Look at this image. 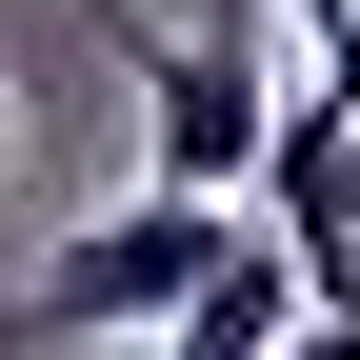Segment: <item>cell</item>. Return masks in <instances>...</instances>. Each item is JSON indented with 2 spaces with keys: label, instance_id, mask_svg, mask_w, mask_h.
<instances>
[{
  "label": "cell",
  "instance_id": "obj_1",
  "mask_svg": "<svg viewBox=\"0 0 360 360\" xmlns=\"http://www.w3.org/2000/svg\"><path fill=\"white\" fill-rule=\"evenodd\" d=\"M220 260H240V220H220V200H160V180H141L120 220H80V240L40 260L20 300H0V340H160L180 300L220 281Z\"/></svg>",
  "mask_w": 360,
  "mask_h": 360
},
{
  "label": "cell",
  "instance_id": "obj_5",
  "mask_svg": "<svg viewBox=\"0 0 360 360\" xmlns=\"http://www.w3.org/2000/svg\"><path fill=\"white\" fill-rule=\"evenodd\" d=\"M281 360H360V300H321V321H300V340H281Z\"/></svg>",
  "mask_w": 360,
  "mask_h": 360
},
{
  "label": "cell",
  "instance_id": "obj_6",
  "mask_svg": "<svg viewBox=\"0 0 360 360\" xmlns=\"http://www.w3.org/2000/svg\"><path fill=\"white\" fill-rule=\"evenodd\" d=\"M340 220H360V180H340Z\"/></svg>",
  "mask_w": 360,
  "mask_h": 360
},
{
  "label": "cell",
  "instance_id": "obj_2",
  "mask_svg": "<svg viewBox=\"0 0 360 360\" xmlns=\"http://www.w3.org/2000/svg\"><path fill=\"white\" fill-rule=\"evenodd\" d=\"M120 80H141V160H160V200H240L260 160H281V101L300 80H260L240 40H180V20H141V0H120Z\"/></svg>",
  "mask_w": 360,
  "mask_h": 360
},
{
  "label": "cell",
  "instance_id": "obj_4",
  "mask_svg": "<svg viewBox=\"0 0 360 360\" xmlns=\"http://www.w3.org/2000/svg\"><path fill=\"white\" fill-rule=\"evenodd\" d=\"M300 20H321V80H360V0H300Z\"/></svg>",
  "mask_w": 360,
  "mask_h": 360
},
{
  "label": "cell",
  "instance_id": "obj_3",
  "mask_svg": "<svg viewBox=\"0 0 360 360\" xmlns=\"http://www.w3.org/2000/svg\"><path fill=\"white\" fill-rule=\"evenodd\" d=\"M300 321H321V281H300V240H240V260H220V281H200V300L160 321V360H281Z\"/></svg>",
  "mask_w": 360,
  "mask_h": 360
}]
</instances>
